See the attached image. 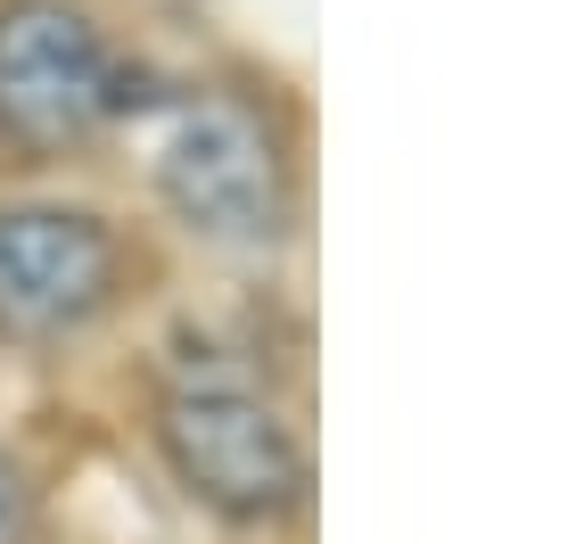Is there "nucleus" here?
Here are the masks:
<instances>
[{
  "label": "nucleus",
  "mask_w": 568,
  "mask_h": 544,
  "mask_svg": "<svg viewBox=\"0 0 568 544\" xmlns=\"http://www.w3.org/2000/svg\"><path fill=\"white\" fill-rule=\"evenodd\" d=\"M156 462L173 471V487L223 528H281L305 512V437L281 413V396L240 372L231 355H182L156 380L149 404Z\"/></svg>",
  "instance_id": "obj_1"
},
{
  "label": "nucleus",
  "mask_w": 568,
  "mask_h": 544,
  "mask_svg": "<svg viewBox=\"0 0 568 544\" xmlns=\"http://www.w3.org/2000/svg\"><path fill=\"white\" fill-rule=\"evenodd\" d=\"M156 199L223 248H272L297 223V141L256 91H190L156 141Z\"/></svg>",
  "instance_id": "obj_2"
},
{
  "label": "nucleus",
  "mask_w": 568,
  "mask_h": 544,
  "mask_svg": "<svg viewBox=\"0 0 568 544\" xmlns=\"http://www.w3.org/2000/svg\"><path fill=\"white\" fill-rule=\"evenodd\" d=\"M149 281V256L100 206H0V346H67L115 322Z\"/></svg>",
  "instance_id": "obj_3"
},
{
  "label": "nucleus",
  "mask_w": 568,
  "mask_h": 544,
  "mask_svg": "<svg viewBox=\"0 0 568 544\" xmlns=\"http://www.w3.org/2000/svg\"><path fill=\"white\" fill-rule=\"evenodd\" d=\"M124 108V67L83 0H0V158L58 165Z\"/></svg>",
  "instance_id": "obj_4"
},
{
  "label": "nucleus",
  "mask_w": 568,
  "mask_h": 544,
  "mask_svg": "<svg viewBox=\"0 0 568 544\" xmlns=\"http://www.w3.org/2000/svg\"><path fill=\"white\" fill-rule=\"evenodd\" d=\"M33 528H42V487L17 454H0V544H33Z\"/></svg>",
  "instance_id": "obj_5"
}]
</instances>
